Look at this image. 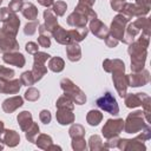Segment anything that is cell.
Listing matches in <instances>:
<instances>
[{"label": "cell", "mask_w": 151, "mask_h": 151, "mask_svg": "<svg viewBox=\"0 0 151 151\" xmlns=\"http://www.w3.org/2000/svg\"><path fill=\"white\" fill-rule=\"evenodd\" d=\"M97 105L100 109H103V110H105V111H107V112H110L112 114H117L118 111H119L116 99L110 93H105L103 97H100L97 100Z\"/></svg>", "instance_id": "6da1fadb"}]
</instances>
